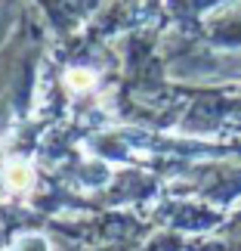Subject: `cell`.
Wrapping results in <instances>:
<instances>
[{
  "instance_id": "cell-1",
  "label": "cell",
  "mask_w": 241,
  "mask_h": 251,
  "mask_svg": "<svg viewBox=\"0 0 241 251\" xmlns=\"http://www.w3.org/2000/svg\"><path fill=\"white\" fill-rule=\"evenodd\" d=\"M3 180H6V186H9V189H25L28 183H31V168H28L25 161H13V165L6 168Z\"/></svg>"
},
{
  "instance_id": "cell-2",
  "label": "cell",
  "mask_w": 241,
  "mask_h": 251,
  "mask_svg": "<svg viewBox=\"0 0 241 251\" xmlns=\"http://www.w3.org/2000/svg\"><path fill=\"white\" fill-rule=\"evenodd\" d=\"M13 251H50V245H46L44 236H25V239H19V242H16Z\"/></svg>"
},
{
  "instance_id": "cell-3",
  "label": "cell",
  "mask_w": 241,
  "mask_h": 251,
  "mask_svg": "<svg viewBox=\"0 0 241 251\" xmlns=\"http://www.w3.org/2000/svg\"><path fill=\"white\" fill-rule=\"evenodd\" d=\"M68 81H71L74 90H87L93 84V75L90 72H68Z\"/></svg>"
}]
</instances>
